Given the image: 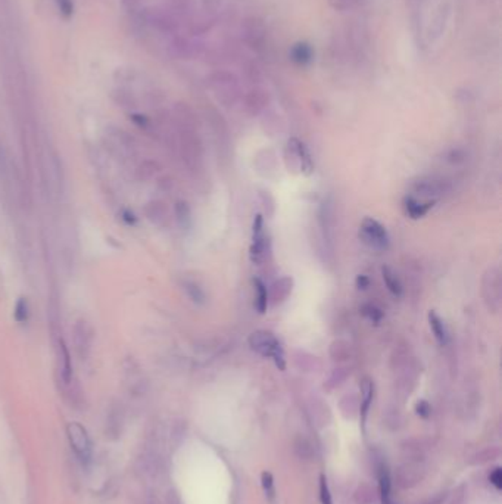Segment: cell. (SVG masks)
Segmentation results:
<instances>
[{
  "instance_id": "1",
  "label": "cell",
  "mask_w": 502,
  "mask_h": 504,
  "mask_svg": "<svg viewBox=\"0 0 502 504\" xmlns=\"http://www.w3.org/2000/svg\"><path fill=\"white\" fill-rule=\"evenodd\" d=\"M249 345L258 354L271 358L279 369L285 370V367H286L285 349H283L279 339L271 332H267V331L254 332L249 338Z\"/></svg>"
},
{
  "instance_id": "2",
  "label": "cell",
  "mask_w": 502,
  "mask_h": 504,
  "mask_svg": "<svg viewBox=\"0 0 502 504\" xmlns=\"http://www.w3.org/2000/svg\"><path fill=\"white\" fill-rule=\"evenodd\" d=\"M359 238L365 245L379 251H383L389 246V235L386 229L374 218H364L361 227H359Z\"/></svg>"
},
{
  "instance_id": "3",
  "label": "cell",
  "mask_w": 502,
  "mask_h": 504,
  "mask_svg": "<svg viewBox=\"0 0 502 504\" xmlns=\"http://www.w3.org/2000/svg\"><path fill=\"white\" fill-rule=\"evenodd\" d=\"M68 440L72 447L75 456L79 457L83 465H89L92 460V441L89 434L83 428L80 423H70L68 428Z\"/></svg>"
},
{
  "instance_id": "4",
  "label": "cell",
  "mask_w": 502,
  "mask_h": 504,
  "mask_svg": "<svg viewBox=\"0 0 502 504\" xmlns=\"http://www.w3.org/2000/svg\"><path fill=\"white\" fill-rule=\"evenodd\" d=\"M242 28L243 39L249 48H252L254 50H261L265 48L267 27L263 21L257 17H249L245 19Z\"/></svg>"
},
{
  "instance_id": "5",
  "label": "cell",
  "mask_w": 502,
  "mask_h": 504,
  "mask_svg": "<svg viewBox=\"0 0 502 504\" xmlns=\"http://www.w3.org/2000/svg\"><path fill=\"white\" fill-rule=\"evenodd\" d=\"M424 476V466L420 460H408L396 469V481L402 488H412Z\"/></svg>"
},
{
  "instance_id": "6",
  "label": "cell",
  "mask_w": 502,
  "mask_h": 504,
  "mask_svg": "<svg viewBox=\"0 0 502 504\" xmlns=\"http://www.w3.org/2000/svg\"><path fill=\"white\" fill-rule=\"evenodd\" d=\"M217 93L221 96L225 104H233L239 93V86L236 77L230 72H217L212 77Z\"/></svg>"
},
{
  "instance_id": "7",
  "label": "cell",
  "mask_w": 502,
  "mask_h": 504,
  "mask_svg": "<svg viewBox=\"0 0 502 504\" xmlns=\"http://www.w3.org/2000/svg\"><path fill=\"white\" fill-rule=\"evenodd\" d=\"M252 246H250V260L255 264L263 262L267 252V238L264 232V220L259 214L255 217L254 227H252Z\"/></svg>"
},
{
  "instance_id": "8",
  "label": "cell",
  "mask_w": 502,
  "mask_h": 504,
  "mask_svg": "<svg viewBox=\"0 0 502 504\" xmlns=\"http://www.w3.org/2000/svg\"><path fill=\"white\" fill-rule=\"evenodd\" d=\"M483 292H490L489 295H486V302L489 305V309L492 310H498L499 307V293H501V283H499V269L498 267H492L489 269L486 276H485V284H483Z\"/></svg>"
},
{
  "instance_id": "9",
  "label": "cell",
  "mask_w": 502,
  "mask_h": 504,
  "mask_svg": "<svg viewBox=\"0 0 502 504\" xmlns=\"http://www.w3.org/2000/svg\"><path fill=\"white\" fill-rule=\"evenodd\" d=\"M289 149L294 153V155L298 157V162L301 166V170L305 173V174H310L312 171V159H311V155L310 152L307 149V146H305L301 140L298 139H290L289 140Z\"/></svg>"
},
{
  "instance_id": "10",
  "label": "cell",
  "mask_w": 502,
  "mask_h": 504,
  "mask_svg": "<svg viewBox=\"0 0 502 504\" xmlns=\"http://www.w3.org/2000/svg\"><path fill=\"white\" fill-rule=\"evenodd\" d=\"M434 205V201H428V202H421L414 196H407L403 200V208H405L407 215H410L411 218H421L425 214H428Z\"/></svg>"
},
{
  "instance_id": "11",
  "label": "cell",
  "mask_w": 502,
  "mask_h": 504,
  "mask_svg": "<svg viewBox=\"0 0 502 504\" xmlns=\"http://www.w3.org/2000/svg\"><path fill=\"white\" fill-rule=\"evenodd\" d=\"M290 59L298 65H308L314 59V49L307 41L294 43L290 52Z\"/></svg>"
},
{
  "instance_id": "12",
  "label": "cell",
  "mask_w": 502,
  "mask_h": 504,
  "mask_svg": "<svg viewBox=\"0 0 502 504\" xmlns=\"http://www.w3.org/2000/svg\"><path fill=\"white\" fill-rule=\"evenodd\" d=\"M245 104H246V108H248V111L250 114H258V113L263 111V109L265 108V105L268 104V95L263 89H254V90H250L246 95Z\"/></svg>"
},
{
  "instance_id": "13",
  "label": "cell",
  "mask_w": 502,
  "mask_h": 504,
  "mask_svg": "<svg viewBox=\"0 0 502 504\" xmlns=\"http://www.w3.org/2000/svg\"><path fill=\"white\" fill-rule=\"evenodd\" d=\"M412 191L421 196H436L445 192V182L436 179L421 180L412 186Z\"/></svg>"
},
{
  "instance_id": "14",
  "label": "cell",
  "mask_w": 502,
  "mask_h": 504,
  "mask_svg": "<svg viewBox=\"0 0 502 504\" xmlns=\"http://www.w3.org/2000/svg\"><path fill=\"white\" fill-rule=\"evenodd\" d=\"M429 322H430V327H432V332L436 338V341H438L442 347L448 344V341H450L448 331H446V327H445L442 319L439 317V314L434 313V311H430L429 313Z\"/></svg>"
},
{
  "instance_id": "15",
  "label": "cell",
  "mask_w": 502,
  "mask_h": 504,
  "mask_svg": "<svg viewBox=\"0 0 502 504\" xmlns=\"http://www.w3.org/2000/svg\"><path fill=\"white\" fill-rule=\"evenodd\" d=\"M381 275H383V280H385V284H386V288L389 289V292L394 293L395 297H401L402 292H403V288H402L401 280L396 278L395 271L392 270L390 267L385 266L383 269H381Z\"/></svg>"
},
{
  "instance_id": "16",
  "label": "cell",
  "mask_w": 502,
  "mask_h": 504,
  "mask_svg": "<svg viewBox=\"0 0 502 504\" xmlns=\"http://www.w3.org/2000/svg\"><path fill=\"white\" fill-rule=\"evenodd\" d=\"M361 392H363V400H361V407H359V411H361L363 422H365L371 400H373V392H374L373 382H371L368 378H365L361 382Z\"/></svg>"
},
{
  "instance_id": "17",
  "label": "cell",
  "mask_w": 502,
  "mask_h": 504,
  "mask_svg": "<svg viewBox=\"0 0 502 504\" xmlns=\"http://www.w3.org/2000/svg\"><path fill=\"white\" fill-rule=\"evenodd\" d=\"M254 287H255V293H257V309L261 314H264L267 310L268 305V291L265 283L261 279H254Z\"/></svg>"
},
{
  "instance_id": "18",
  "label": "cell",
  "mask_w": 502,
  "mask_h": 504,
  "mask_svg": "<svg viewBox=\"0 0 502 504\" xmlns=\"http://www.w3.org/2000/svg\"><path fill=\"white\" fill-rule=\"evenodd\" d=\"M290 292H292V279L290 278L280 279L274 284V289H272V300H274V304L285 301L289 297Z\"/></svg>"
},
{
  "instance_id": "19",
  "label": "cell",
  "mask_w": 502,
  "mask_h": 504,
  "mask_svg": "<svg viewBox=\"0 0 502 504\" xmlns=\"http://www.w3.org/2000/svg\"><path fill=\"white\" fill-rule=\"evenodd\" d=\"M59 347H61V375H62V379L68 383L71 380V374H72L70 353H68V349L65 348V344L62 341L59 342Z\"/></svg>"
},
{
  "instance_id": "20",
  "label": "cell",
  "mask_w": 502,
  "mask_h": 504,
  "mask_svg": "<svg viewBox=\"0 0 502 504\" xmlns=\"http://www.w3.org/2000/svg\"><path fill=\"white\" fill-rule=\"evenodd\" d=\"M379 481H380L381 497H383L385 501H388L390 496V476L385 465H379Z\"/></svg>"
},
{
  "instance_id": "21",
  "label": "cell",
  "mask_w": 502,
  "mask_h": 504,
  "mask_svg": "<svg viewBox=\"0 0 502 504\" xmlns=\"http://www.w3.org/2000/svg\"><path fill=\"white\" fill-rule=\"evenodd\" d=\"M374 501V490H371L368 485L359 487L355 492V503L357 504H370Z\"/></svg>"
},
{
  "instance_id": "22",
  "label": "cell",
  "mask_w": 502,
  "mask_h": 504,
  "mask_svg": "<svg viewBox=\"0 0 502 504\" xmlns=\"http://www.w3.org/2000/svg\"><path fill=\"white\" fill-rule=\"evenodd\" d=\"M261 482H263V488H264V492L268 497V500L270 501L274 500L276 490H274V478H272V475L270 472H264L263 475H261Z\"/></svg>"
},
{
  "instance_id": "23",
  "label": "cell",
  "mask_w": 502,
  "mask_h": 504,
  "mask_svg": "<svg viewBox=\"0 0 502 504\" xmlns=\"http://www.w3.org/2000/svg\"><path fill=\"white\" fill-rule=\"evenodd\" d=\"M363 314L367 317L370 322L379 323L381 319H383V313H381L380 309H377L376 305L373 304H367L363 307Z\"/></svg>"
},
{
  "instance_id": "24",
  "label": "cell",
  "mask_w": 502,
  "mask_h": 504,
  "mask_svg": "<svg viewBox=\"0 0 502 504\" xmlns=\"http://www.w3.org/2000/svg\"><path fill=\"white\" fill-rule=\"evenodd\" d=\"M15 319L18 323H26L28 320V302L21 298L15 305Z\"/></svg>"
},
{
  "instance_id": "25",
  "label": "cell",
  "mask_w": 502,
  "mask_h": 504,
  "mask_svg": "<svg viewBox=\"0 0 502 504\" xmlns=\"http://www.w3.org/2000/svg\"><path fill=\"white\" fill-rule=\"evenodd\" d=\"M364 2V0H329V3L332 8L337 9V10H348L357 8Z\"/></svg>"
},
{
  "instance_id": "26",
  "label": "cell",
  "mask_w": 502,
  "mask_h": 504,
  "mask_svg": "<svg viewBox=\"0 0 502 504\" xmlns=\"http://www.w3.org/2000/svg\"><path fill=\"white\" fill-rule=\"evenodd\" d=\"M320 498H321V504H333L329 484H327V478L324 475L320 476Z\"/></svg>"
},
{
  "instance_id": "27",
  "label": "cell",
  "mask_w": 502,
  "mask_h": 504,
  "mask_svg": "<svg viewBox=\"0 0 502 504\" xmlns=\"http://www.w3.org/2000/svg\"><path fill=\"white\" fill-rule=\"evenodd\" d=\"M496 456H498V450H496V448H488L486 452H483V453H479V454L474 457V460H472V463H474V465L480 463V465H482V463L489 462V460H494Z\"/></svg>"
},
{
  "instance_id": "28",
  "label": "cell",
  "mask_w": 502,
  "mask_h": 504,
  "mask_svg": "<svg viewBox=\"0 0 502 504\" xmlns=\"http://www.w3.org/2000/svg\"><path fill=\"white\" fill-rule=\"evenodd\" d=\"M58 5L59 12L65 17V18H71L74 14V2L72 0H54Z\"/></svg>"
},
{
  "instance_id": "29",
  "label": "cell",
  "mask_w": 502,
  "mask_h": 504,
  "mask_svg": "<svg viewBox=\"0 0 502 504\" xmlns=\"http://www.w3.org/2000/svg\"><path fill=\"white\" fill-rule=\"evenodd\" d=\"M188 292H189V295H190L192 300H193L194 302H203L205 295H203V292L201 291V288L198 287V284L189 283V284H188Z\"/></svg>"
},
{
  "instance_id": "30",
  "label": "cell",
  "mask_w": 502,
  "mask_h": 504,
  "mask_svg": "<svg viewBox=\"0 0 502 504\" xmlns=\"http://www.w3.org/2000/svg\"><path fill=\"white\" fill-rule=\"evenodd\" d=\"M489 481L496 490H502V469L495 467L489 475Z\"/></svg>"
},
{
  "instance_id": "31",
  "label": "cell",
  "mask_w": 502,
  "mask_h": 504,
  "mask_svg": "<svg viewBox=\"0 0 502 504\" xmlns=\"http://www.w3.org/2000/svg\"><path fill=\"white\" fill-rule=\"evenodd\" d=\"M451 504H467V490H465V485H461L460 488H458L455 491V494H454V498H452V503Z\"/></svg>"
},
{
  "instance_id": "32",
  "label": "cell",
  "mask_w": 502,
  "mask_h": 504,
  "mask_svg": "<svg viewBox=\"0 0 502 504\" xmlns=\"http://www.w3.org/2000/svg\"><path fill=\"white\" fill-rule=\"evenodd\" d=\"M417 413L420 416H423V418H428L429 413H430V405L425 403V401H421L417 404Z\"/></svg>"
},
{
  "instance_id": "33",
  "label": "cell",
  "mask_w": 502,
  "mask_h": 504,
  "mask_svg": "<svg viewBox=\"0 0 502 504\" xmlns=\"http://www.w3.org/2000/svg\"><path fill=\"white\" fill-rule=\"evenodd\" d=\"M357 284H358V288H359V289H365V288H368L370 280H368L365 276H358V279H357Z\"/></svg>"
}]
</instances>
